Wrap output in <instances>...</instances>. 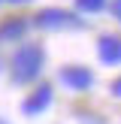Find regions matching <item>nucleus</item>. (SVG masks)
Returning a JSON list of instances; mask_svg holds the SVG:
<instances>
[{
	"instance_id": "f03ea898",
	"label": "nucleus",
	"mask_w": 121,
	"mask_h": 124,
	"mask_svg": "<svg viewBox=\"0 0 121 124\" xmlns=\"http://www.w3.org/2000/svg\"><path fill=\"white\" fill-rule=\"evenodd\" d=\"M60 82L70 85L73 91H85L91 82H94V76H91L85 67H67V70H60Z\"/></svg>"
},
{
	"instance_id": "7ed1b4c3",
	"label": "nucleus",
	"mask_w": 121,
	"mask_h": 124,
	"mask_svg": "<svg viewBox=\"0 0 121 124\" xmlns=\"http://www.w3.org/2000/svg\"><path fill=\"white\" fill-rule=\"evenodd\" d=\"M48 103H52V88L39 85V88H36V94H30L27 100H24V112H27V115H36V112H42Z\"/></svg>"
},
{
	"instance_id": "423d86ee",
	"label": "nucleus",
	"mask_w": 121,
	"mask_h": 124,
	"mask_svg": "<svg viewBox=\"0 0 121 124\" xmlns=\"http://www.w3.org/2000/svg\"><path fill=\"white\" fill-rule=\"evenodd\" d=\"M79 6H82V9H100L103 0H79Z\"/></svg>"
},
{
	"instance_id": "0eeeda50",
	"label": "nucleus",
	"mask_w": 121,
	"mask_h": 124,
	"mask_svg": "<svg viewBox=\"0 0 121 124\" xmlns=\"http://www.w3.org/2000/svg\"><path fill=\"white\" fill-rule=\"evenodd\" d=\"M112 12H115V15L121 18V0H115V3H112Z\"/></svg>"
},
{
	"instance_id": "f257e3e1",
	"label": "nucleus",
	"mask_w": 121,
	"mask_h": 124,
	"mask_svg": "<svg viewBox=\"0 0 121 124\" xmlns=\"http://www.w3.org/2000/svg\"><path fill=\"white\" fill-rule=\"evenodd\" d=\"M42 70V52L36 46H24L12 58V79L15 82H30L36 79V73Z\"/></svg>"
},
{
	"instance_id": "39448f33",
	"label": "nucleus",
	"mask_w": 121,
	"mask_h": 124,
	"mask_svg": "<svg viewBox=\"0 0 121 124\" xmlns=\"http://www.w3.org/2000/svg\"><path fill=\"white\" fill-rule=\"evenodd\" d=\"M36 21H39L42 27H64V24H70V15H67V12H58V9H48V12H42Z\"/></svg>"
},
{
	"instance_id": "6e6552de",
	"label": "nucleus",
	"mask_w": 121,
	"mask_h": 124,
	"mask_svg": "<svg viewBox=\"0 0 121 124\" xmlns=\"http://www.w3.org/2000/svg\"><path fill=\"white\" fill-rule=\"evenodd\" d=\"M115 94H118V97H121V82H115Z\"/></svg>"
},
{
	"instance_id": "1a4fd4ad",
	"label": "nucleus",
	"mask_w": 121,
	"mask_h": 124,
	"mask_svg": "<svg viewBox=\"0 0 121 124\" xmlns=\"http://www.w3.org/2000/svg\"><path fill=\"white\" fill-rule=\"evenodd\" d=\"M0 124H6V121H3V118H0Z\"/></svg>"
},
{
	"instance_id": "20e7f679",
	"label": "nucleus",
	"mask_w": 121,
	"mask_h": 124,
	"mask_svg": "<svg viewBox=\"0 0 121 124\" xmlns=\"http://www.w3.org/2000/svg\"><path fill=\"white\" fill-rule=\"evenodd\" d=\"M100 58L106 64H121V39L118 36H103L100 39Z\"/></svg>"
}]
</instances>
